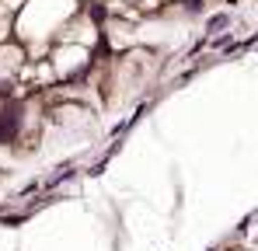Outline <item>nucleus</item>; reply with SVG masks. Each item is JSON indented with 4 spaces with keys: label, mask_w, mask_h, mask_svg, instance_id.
<instances>
[{
    "label": "nucleus",
    "mask_w": 258,
    "mask_h": 251,
    "mask_svg": "<svg viewBox=\"0 0 258 251\" xmlns=\"http://www.w3.org/2000/svg\"><path fill=\"white\" fill-rule=\"evenodd\" d=\"M11 28H14V11L0 4V42H7V35H11Z\"/></svg>",
    "instance_id": "f257e3e1"
}]
</instances>
